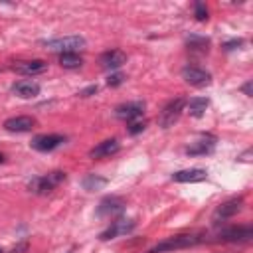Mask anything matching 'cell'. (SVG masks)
I'll return each mask as SVG.
<instances>
[{
  "instance_id": "e0dca14e",
  "label": "cell",
  "mask_w": 253,
  "mask_h": 253,
  "mask_svg": "<svg viewBox=\"0 0 253 253\" xmlns=\"http://www.w3.org/2000/svg\"><path fill=\"white\" fill-rule=\"evenodd\" d=\"M119 148H121L119 140L109 138V140H103V142H99L97 146H93V148L89 150V156H91V158H107V156L117 154Z\"/></svg>"
},
{
  "instance_id": "7a4b0ae2",
  "label": "cell",
  "mask_w": 253,
  "mask_h": 253,
  "mask_svg": "<svg viewBox=\"0 0 253 253\" xmlns=\"http://www.w3.org/2000/svg\"><path fill=\"white\" fill-rule=\"evenodd\" d=\"M67 174L61 172V170H55V172H49V174H43V176H36L30 180L28 184V190L32 194H38V196H45L49 194L53 188H57L61 182H65Z\"/></svg>"
},
{
  "instance_id": "d6986e66",
  "label": "cell",
  "mask_w": 253,
  "mask_h": 253,
  "mask_svg": "<svg viewBox=\"0 0 253 253\" xmlns=\"http://www.w3.org/2000/svg\"><path fill=\"white\" fill-rule=\"evenodd\" d=\"M208 105H210V101H208L206 97H192V99L186 103V109H188V113H190L192 117H202V115L206 113Z\"/></svg>"
},
{
  "instance_id": "2e32d148",
  "label": "cell",
  "mask_w": 253,
  "mask_h": 253,
  "mask_svg": "<svg viewBox=\"0 0 253 253\" xmlns=\"http://www.w3.org/2000/svg\"><path fill=\"white\" fill-rule=\"evenodd\" d=\"M12 93L22 97V99H32V97L40 95V85L32 79H22V81H16L12 85Z\"/></svg>"
},
{
  "instance_id": "6da1fadb",
  "label": "cell",
  "mask_w": 253,
  "mask_h": 253,
  "mask_svg": "<svg viewBox=\"0 0 253 253\" xmlns=\"http://www.w3.org/2000/svg\"><path fill=\"white\" fill-rule=\"evenodd\" d=\"M206 237L202 233H180V235H172L160 243H156L154 247H150L146 253H164V251H176V249H186V247H194L198 243H202Z\"/></svg>"
},
{
  "instance_id": "1f68e13d",
  "label": "cell",
  "mask_w": 253,
  "mask_h": 253,
  "mask_svg": "<svg viewBox=\"0 0 253 253\" xmlns=\"http://www.w3.org/2000/svg\"><path fill=\"white\" fill-rule=\"evenodd\" d=\"M0 253H4V251H2V249H0Z\"/></svg>"
},
{
  "instance_id": "ac0fdd59",
  "label": "cell",
  "mask_w": 253,
  "mask_h": 253,
  "mask_svg": "<svg viewBox=\"0 0 253 253\" xmlns=\"http://www.w3.org/2000/svg\"><path fill=\"white\" fill-rule=\"evenodd\" d=\"M206 178H208V172L204 168H188V170H178V172L172 174V180L174 182H182V184H186V182H202Z\"/></svg>"
},
{
  "instance_id": "4316f807",
  "label": "cell",
  "mask_w": 253,
  "mask_h": 253,
  "mask_svg": "<svg viewBox=\"0 0 253 253\" xmlns=\"http://www.w3.org/2000/svg\"><path fill=\"white\" fill-rule=\"evenodd\" d=\"M97 91H99V87H97V85H89V87L81 89V91H79V95H81V97H91V95H95Z\"/></svg>"
},
{
  "instance_id": "8992f818",
  "label": "cell",
  "mask_w": 253,
  "mask_h": 253,
  "mask_svg": "<svg viewBox=\"0 0 253 253\" xmlns=\"http://www.w3.org/2000/svg\"><path fill=\"white\" fill-rule=\"evenodd\" d=\"M215 142H217V138H215L213 134H210V132L200 134V138H198L196 142H192L190 146H186V154H190V156H204V154H211V152H213V148H215Z\"/></svg>"
},
{
  "instance_id": "5b68a950",
  "label": "cell",
  "mask_w": 253,
  "mask_h": 253,
  "mask_svg": "<svg viewBox=\"0 0 253 253\" xmlns=\"http://www.w3.org/2000/svg\"><path fill=\"white\" fill-rule=\"evenodd\" d=\"M251 237H253L251 225H233L217 233V241H223V243H249Z\"/></svg>"
},
{
  "instance_id": "d4e9b609",
  "label": "cell",
  "mask_w": 253,
  "mask_h": 253,
  "mask_svg": "<svg viewBox=\"0 0 253 253\" xmlns=\"http://www.w3.org/2000/svg\"><path fill=\"white\" fill-rule=\"evenodd\" d=\"M123 81H125V75H123V73H111L109 79H107V83H109L111 87H119Z\"/></svg>"
},
{
  "instance_id": "8fae6325",
  "label": "cell",
  "mask_w": 253,
  "mask_h": 253,
  "mask_svg": "<svg viewBox=\"0 0 253 253\" xmlns=\"http://www.w3.org/2000/svg\"><path fill=\"white\" fill-rule=\"evenodd\" d=\"M144 113V103L142 101H130V103H125V105H119L115 109V115L126 123H132V121H138V117H142Z\"/></svg>"
},
{
  "instance_id": "277c9868",
  "label": "cell",
  "mask_w": 253,
  "mask_h": 253,
  "mask_svg": "<svg viewBox=\"0 0 253 253\" xmlns=\"http://www.w3.org/2000/svg\"><path fill=\"white\" fill-rule=\"evenodd\" d=\"M43 45L51 51H59V53H69V51H77L81 47H85V40L81 36H65V38H53V40H45Z\"/></svg>"
},
{
  "instance_id": "52a82bcc",
  "label": "cell",
  "mask_w": 253,
  "mask_h": 253,
  "mask_svg": "<svg viewBox=\"0 0 253 253\" xmlns=\"http://www.w3.org/2000/svg\"><path fill=\"white\" fill-rule=\"evenodd\" d=\"M134 221L132 219H125V217H119V219H115L101 235H99V239L101 241H109V239H115V237H119V235H126V233H130L132 229H134Z\"/></svg>"
},
{
  "instance_id": "5bb4252c",
  "label": "cell",
  "mask_w": 253,
  "mask_h": 253,
  "mask_svg": "<svg viewBox=\"0 0 253 253\" xmlns=\"http://www.w3.org/2000/svg\"><path fill=\"white\" fill-rule=\"evenodd\" d=\"M12 69L20 75H40L47 69V63L43 59H30V61H16L12 65Z\"/></svg>"
},
{
  "instance_id": "7402d4cb",
  "label": "cell",
  "mask_w": 253,
  "mask_h": 253,
  "mask_svg": "<svg viewBox=\"0 0 253 253\" xmlns=\"http://www.w3.org/2000/svg\"><path fill=\"white\" fill-rule=\"evenodd\" d=\"M186 43H188V47L194 49V51H206L208 45H210V40H208V38H202V36H190V38L186 40Z\"/></svg>"
},
{
  "instance_id": "83f0119b",
  "label": "cell",
  "mask_w": 253,
  "mask_h": 253,
  "mask_svg": "<svg viewBox=\"0 0 253 253\" xmlns=\"http://www.w3.org/2000/svg\"><path fill=\"white\" fill-rule=\"evenodd\" d=\"M24 251H28V243H26V241H24V243H20V245H16L10 253H24Z\"/></svg>"
},
{
  "instance_id": "4dcf8cb0",
  "label": "cell",
  "mask_w": 253,
  "mask_h": 253,
  "mask_svg": "<svg viewBox=\"0 0 253 253\" xmlns=\"http://www.w3.org/2000/svg\"><path fill=\"white\" fill-rule=\"evenodd\" d=\"M67 253H73V249H69V251H67Z\"/></svg>"
},
{
  "instance_id": "9c48e42d",
  "label": "cell",
  "mask_w": 253,
  "mask_h": 253,
  "mask_svg": "<svg viewBox=\"0 0 253 253\" xmlns=\"http://www.w3.org/2000/svg\"><path fill=\"white\" fill-rule=\"evenodd\" d=\"M65 142V136L63 134H40L36 136L30 144L34 150H40V152H51L55 150L57 146H61Z\"/></svg>"
},
{
  "instance_id": "484cf974",
  "label": "cell",
  "mask_w": 253,
  "mask_h": 253,
  "mask_svg": "<svg viewBox=\"0 0 253 253\" xmlns=\"http://www.w3.org/2000/svg\"><path fill=\"white\" fill-rule=\"evenodd\" d=\"M243 45V40H229V42H225L221 47L225 49V51H231V49H237V47H241Z\"/></svg>"
},
{
  "instance_id": "30bf717a",
  "label": "cell",
  "mask_w": 253,
  "mask_h": 253,
  "mask_svg": "<svg viewBox=\"0 0 253 253\" xmlns=\"http://www.w3.org/2000/svg\"><path fill=\"white\" fill-rule=\"evenodd\" d=\"M123 211H125V202L117 196H109V198L101 200V204L97 206V215L99 217H115Z\"/></svg>"
},
{
  "instance_id": "44dd1931",
  "label": "cell",
  "mask_w": 253,
  "mask_h": 253,
  "mask_svg": "<svg viewBox=\"0 0 253 253\" xmlns=\"http://www.w3.org/2000/svg\"><path fill=\"white\" fill-rule=\"evenodd\" d=\"M59 65L65 69H77L83 65V57L77 51H69V53H59Z\"/></svg>"
},
{
  "instance_id": "7c38bea8",
  "label": "cell",
  "mask_w": 253,
  "mask_h": 253,
  "mask_svg": "<svg viewBox=\"0 0 253 253\" xmlns=\"http://www.w3.org/2000/svg\"><path fill=\"white\" fill-rule=\"evenodd\" d=\"M243 208V198H231L227 202H223L221 206H217V210L213 211V221H219V219H227V217H233L235 213H239Z\"/></svg>"
},
{
  "instance_id": "9a60e30c",
  "label": "cell",
  "mask_w": 253,
  "mask_h": 253,
  "mask_svg": "<svg viewBox=\"0 0 253 253\" xmlns=\"http://www.w3.org/2000/svg\"><path fill=\"white\" fill-rule=\"evenodd\" d=\"M99 63L103 69H119L123 63H126V53L121 49H107L105 53H101Z\"/></svg>"
},
{
  "instance_id": "ba28073f",
  "label": "cell",
  "mask_w": 253,
  "mask_h": 253,
  "mask_svg": "<svg viewBox=\"0 0 253 253\" xmlns=\"http://www.w3.org/2000/svg\"><path fill=\"white\" fill-rule=\"evenodd\" d=\"M182 79L186 83L194 85V87H204V85H208L211 81V75L206 69H202V67L186 65V67H182Z\"/></svg>"
},
{
  "instance_id": "603a6c76",
  "label": "cell",
  "mask_w": 253,
  "mask_h": 253,
  "mask_svg": "<svg viewBox=\"0 0 253 253\" xmlns=\"http://www.w3.org/2000/svg\"><path fill=\"white\" fill-rule=\"evenodd\" d=\"M194 16H196L198 22H206L208 20V8H206L204 2H196L194 4Z\"/></svg>"
},
{
  "instance_id": "f546056e",
  "label": "cell",
  "mask_w": 253,
  "mask_h": 253,
  "mask_svg": "<svg viewBox=\"0 0 253 253\" xmlns=\"http://www.w3.org/2000/svg\"><path fill=\"white\" fill-rule=\"evenodd\" d=\"M2 162H4V154H0V164H2Z\"/></svg>"
},
{
  "instance_id": "ffe728a7",
  "label": "cell",
  "mask_w": 253,
  "mask_h": 253,
  "mask_svg": "<svg viewBox=\"0 0 253 253\" xmlns=\"http://www.w3.org/2000/svg\"><path fill=\"white\" fill-rule=\"evenodd\" d=\"M107 184H109V180L103 178V176H99V174H87V176L81 180V186H83L87 192L101 190V188H105Z\"/></svg>"
},
{
  "instance_id": "4fadbf2b",
  "label": "cell",
  "mask_w": 253,
  "mask_h": 253,
  "mask_svg": "<svg viewBox=\"0 0 253 253\" xmlns=\"http://www.w3.org/2000/svg\"><path fill=\"white\" fill-rule=\"evenodd\" d=\"M36 125V119L34 117H28V115H18V117H10L4 121V128L8 132H28L32 130Z\"/></svg>"
},
{
  "instance_id": "cb8c5ba5",
  "label": "cell",
  "mask_w": 253,
  "mask_h": 253,
  "mask_svg": "<svg viewBox=\"0 0 253 253\" xmlns=\"http://www.w3.org/2000/svg\"><path fill=\"white\" fill-rule=\"evenodd\" d=\"M144 128H146V123H144V121H132V123H128L126 132H128V134H138V132H142Z\"/></svg>"
},
{
  "instance_id": "f1b7e54d",
  "label": "cell",
  "mask_w": 253,
  "mask_h": 253,
  "mask_svg": "<svg viewBox=\"0 0 253 253\" xmlns=\"http://www.w3.org/2000/svg\"><path fill=\"white\" fill-rule=\"evenodd\" d=\"M241 91H243L247 97H251V95H253V91H251V81H247V83L241 87Z\"/></svg>"
},
{
  "instance_id": "3957f363",
  "label": "cell",
  "mask_w": 253,
  "mask_h": 253,
  "mask_svg": "<svg viewBox=\"0 0 253 253\" xmlns=\"http://www.w3.org/2000/svg\"><path fill=\"white\" fill-rule=\"evenodd\" d=\"M184 109H186V99H184V97H176V99L168 101V103L162 107L160 115H158V125H160L162 128H170V126L180 119V115H182Z\"/></svg>"
}]
</instances>
